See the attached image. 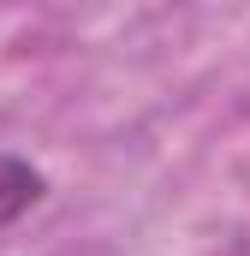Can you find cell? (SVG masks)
<instances>
[{"mask_svg": "<svg viewBox=\"0 0 250 256\" xmlns=\"http://www.w3.org/2000/svg\"><path fill=\"white\" fill-rule=\"evenodd\" d=\"M42 196V179L24 167V161H12V155H0V226L12 220V214H24L30 202Z\"/></svg>", "mask_w": 250, "mask_h": 256, "instance_id": "cell-1", "label": "cell"}]
</instances>
